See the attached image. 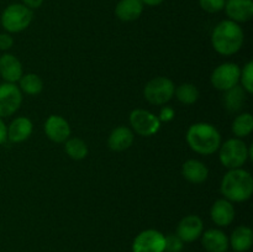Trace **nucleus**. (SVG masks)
<instances>
[{
  "mask_svg": "<svg viewBox=\"0 0 253 252\" xmlns=\"http://www.w3.org/2000/svg\"><path fill=\"white\" fill-rule=\"evenodd\" d=\"M204 231V222L202 217L198 215H187L179 221L177 226V232L180 240L183 242H194L199 239Z\"/></svg>",
  "mask_w": 253,
  "mask_h": 252,
  "instance_id": "nucleus-12",
  "label": "nucleus"
},
{
  "mask_svg": "<svg viewBox=\"0 0 253 252\" xmlns=\"http://www.w3.org/2000/svg\"><path fill=\"white\" fill-rule=\"evenodd\" d=\"M245 35L237 22L224 20L214 27L211 34V44L221 56H232L241 49Z\"/></svg>",
  "mask_w": 253,
  "mask_h": 252,
  "instance_id": "nucleus-1",
  "label": "nucleus"
},
{
  "mask_svg": "<svg viewBox=\"0 0 253 252\" xmlns=\"http://www.w3.org/2000/svg\"><path fill=\"white\" fill-rule=\"evenodd\" d=\"M175 111L174 109L170 108V106H163L160 111V115H158V119H160L161 123H169L174 119Z\"/></svg>",
  "mask_w": 253,
  "mask_h": 252,
  "instance_id": "nucleus-30",
  "label": "nucleus"
},
{
  "mask_svg": "<svg viewBox=\"0 0 253 252\" xmlns=\"http://www.w3.org/2000/svg\"><path fill=\"white\" fill-rule=\"evenodd\" d=\"M202 245L207 252H226L229 250V237L220 229L203 231Z\"/></svg>",
  "mask_w": 253,
  "mask_h": 252,
  "instance_id": "nucleus-16",
  "label": "nucleus"
},
{
  "mask_svg": "<svg viewBox=\"0 0 253 252\" xmlns=\"http://www.w3.org/2000/svg\"><path fill=\"white\" fill-rule=\"evenodd\" d=\"M143 5H148V6H157V5L162 4L165 0H141Z\"/></svg>",
  "mask_w": 253,
  "mask_h": 252,
  "instance_id": "nucleus-34",
  "label": "nucleus"
},
{
  "mask_svg": "<svg viewBox=\"0 0 253 252\" xmlns=\"http://www.w3.org/2000/svg\"><path fill=\"white\" fill-rule=\"evenodd\" d=\"M174 95L179 103L184 105H192L195 104L199 99V89L192 83H183L174 89Z\"/></svg>",
  "mask_w": 253,
  "mask_h": 252,
  "instance_id": "nucleus-26",
  "label": "nucleus"
},
{
  "mask_svg": "<svg viewBox=\"0 0 253 252\" xmlns=\"http://www.w3.org/2000/svg\"><path fill=\"white\" fill-rule=\"evenodd\" d=\"M182 175L192 184H202L209 177V169L202 161L188 160L182 166Z\"/></svg>",
  "mask_w": 253,
  "mask_h": 252,
  "instance_id": "nucleus-19",
  "label": "nucleus"
},
{
  "mask_svg": "<svg viewBox=\"0 0 253 252\" xmlns=\"http://www.w3.org/2000/svg\"><path fill=\"white\" fill-rule=\"evenodd\" d=\"M130 125L132 130L137 135L143 136V137H150V136L156 135L161 127V121L157 115H155L151 111L145 110V109H135L131 111Z\"/></svg>",
  "mask_w": 253,
  "mask_h": 252,
  "instance_id": "nucleus-7",
  "label": "nucleus"
},
{
  "mask_svg": "<svg viewBox=\"0 0 253 252\" xmlns=\"http://www.w3.org/2000/svg\"><path fill=\"white\" fill-rule=\"evenodd\" d=\"M135 136L133 131L126 126H118L111 131L108 138V146L111 151L115 152H123L132 146Z\"/></svg>",
  "mask_w": 253,
  "mask_h": 252,
  "instance_id": "nucleus-18",
  "label": "nucleus"
},
{
  "mask_svg": "<svg viewBox=\"0 0 253 252\" xmlns=\"http://www.w3.org/2000/svg\"><path fill=\"white\" fill-rule=\"evenodd\" d=\"M224 9L229 16V20L237 24L250 21L253 17L252 0H227Z\"/></svg>",
  "mask_w": 253,
  "mask_h": 252,
  "instance_id": "nucleus-13",
  "label": "nucleus"
},
{
  "mask_svg": "<svg viewBox=\"0 0 253 252\" xmlns=\"http://www.w3.org/2000/svg\"><path fill=\"white\" fill-rule=\"evenodd\" d=\"M165 252H182L184 242L178 237L177 234H169L165 236Z\"/></svg>",
  "mask_w": 253,
  "mask_h": 252,
  "instance_id": "nucleus-28",
  "label": "nucleus"
},
{
  "mask_svg": "<svg viewBox=\"0 0 253 252\" xmlns=\"http://www.w3.org/2000/svg\"><path fill=\"white\" fill-rule=\"evenodd\" d=\"M210 217L215 225L220 227H226L231 225L235 219V208L232 202L225 199H217L210 209Z\"/></svg>",
  "mask_w": 253,
  "mask_h": 252,
  "instance_id": "nucleus-14",
  "label": "nucleus"
},
{
  "mask_svg": "<svg viewBox=\"0 0 253 252\" xmlns=\"http://www.w3.org/2000/svg\"><path fill=\"white\" fill-rule=\"evenodd\" d=\"M231 130L237 138H244L251 135L253 131V116L250 113H242L232 121Z\"/></svg>",
  "mask_w": 253,
  "mask_h": 252,
  "instance_id": "nucleus-23",
  "label": "nucleus"
},
{
  "mask_svg": "<svg viewBox=\"0 0 253 252\" xmlns=\"http://www.w3.org/2000/svg\"><path fill=\"white\" fill-rule=\"evenodd\" d=\"M219 160L227 169L242 168L247 160H250L249 146L242 138H229L220 145Z\"/></svg>",
  "mask_w": 253,
  "mask_h": 252,
  "instance_id": "nucleus-4",
  "label": "nucleus"
},
{
  "mask_svg": "<svg viewBox=\"0 0 253 252\" xmlns=\"http://www.w3.org/2000/svg\"><path fill=\"white\" fill-rule=\"evenodd\" d=\"M7 138V126L5 125V123L2 121V119L0 118V145L6 141Z\"/></svg>",
  "mask_w": 253,
  "mask_h": 252,
  "instance_id": "nucleus-33",
  "label": "nucleus"
},
{
  "mask_svg": "<svg viewBox=\"0 0 253 252\" xmlns=\"http://www.w3.org/2000/svg\"><path fill=\"white\" fill-rule=\"evenodd\" d=\"M44 0H22V4L25 6H27L29 9L34 10V9H39L42 4H43Z\"/></svg>",
  "mask_w": 253,
  "mask_h": 252,
  "instance_id": "nucleus-32",
  "label": "nucleus"
},
{
  "mask_svg": "<svg viewBox=\"0 0 253 252\" xmlns=\"http://www.w3.org/2000/svg\"><path fill=\"white\" fill-rule=\"evenodd\" d=\"M240 74H241V68L236 63L225 62L212 71L210 82L215 89L226 91L239 84Z\"/></svg>",
  "mask_w": 253,
  "mask_h": 252,
  "instance_id": "nucleus-8",
  "label": "nucleus"
},
{
  "mask_svg": "<svg viewBox=\"0 0 253 252\" xmlns=\"http://www.w3.org/2000/svg\"><path fill=\"white\" fill-rule=\"evenodd\" d=\"M19 83L20 90L27 95H37L43 89V81L41 79V77L35 73L22 74Z\"/></svg>",
  "mask_w": 253,
  "mask_h": 252,
  "instance_id": "nucleus-24",
  "label": "nucleus"
},
{
  "mask_svg": "<svg viewBox=\"0 0 253 252\" xmlns=\"http://www.w3.org/2000/svg\"><path fill=\"white\" fill-rule=\"evenodd\" d=\"M229 245L235 252H247L253 245V231L246 225H240L229 237Z\"/></svg>",
  "mask_w": 253,
  "mask_h": 252,
  "instance_id": "nucleus-20",
  "label": "nucleus"
},
{
  "mask_svg": "<svg viewBox=\"0 0 253 252\" xmlns=\"http://www.w3.org/2000/svg\"><path fill=\"white\" fill-rule=\"evenodd\" d=\"M32 130H34L32 121L26 116H19L7 126V140L14 143L24 142L31 136Z\"/></svg>",
  "mask_w": 253,
  "mask_h": 252,
  "instance_id": "nucleus-17",
  "label": "nucleus"
},
{
  "mask_svg": "<svg viewBox=\"0 0 253 252\" xmlns=\"http://www.w3.org/2000/svg\"><path fill=\"white\" fill-rule=\"evenodd\" d=\"M240 82L242 84V88L246 93H253V62H247L244 66V69H241L240 74Z\"/></svg>",
  "mask_w": 253,
  "mask_h": 252,
  "instance_id": "nucleus-27",
  "label": "nucleus"
},
{
  "mask_svg": "<svg viewBox=\"0 0 253 252\" xmlns=\"http://www.w3.org/2000/svg\"><path fill=\"white\" fill-rule=\"evenodd\" d=\"M165 235L155 229L141 231L132 242V252H165Z\"/></svg>",
  "mask_w": 253,
  "mask_h": 252,
  "instance_id": "nucleus-10",
  "label": "nucleus"
},
{
  "mask_svg": "<svg viewBox=\"0 0 253 252\" xmlns=\"http://www.w3.org/2000/svg\"><path fill=\"white\" fill-rule=\"evenodd\" d=\"M143 6L141 0H120L115 7V15L124 22L135 21L142 15Z\"/></svg>",
  "mask_w": 253,
  "mask_h": 252,
  "instance_id": "nucleus-21",
  "label": "nucleus"
},
{
  "mask_svg": "<svg viewBox=\"0 0 253 252\" xmlns=\"http://www.w3.org/2000/svg\"><path fill=\"white\" fill-rule=\"evenodd\" d=\"M185 138L190 150L203 156L212 155L221 145L219 130L209 123H195L190 125Z\"/></svg>",
  "mask_w": 253,
  "mask_h": 252,
  "instance_id": "nucleus-2",
  "label": "nucleus"
},
{
  "mask_svg": "<svg viewBox=\"0 0 253 252\" xmlns=\"http://www.w3.org/2000/svg\"><path fill=\"white\" fill-rule=\"evenodd\" d=\"M220 192L225 199L234 203L249 200L253 194V178L249 170L244 168L229 169L220 185Z\"/></svg>",
  "mask_w": 253,
  "mask_h": 252,
  "instance_id": "nucleus-3",
  "label": "nucleus"
},
{
  "mask_svg": "<svg viewBox=\"0 0 253 252\" xmlns=\"http://www.w3.org/2000/svg\"><path fill=\"white\" fill-rule=\"evenodd\" d=\"M43 128L47 137L56 143L66 142L72 132L69 123L61 115H49Z\"/></svg>",
  "mask_w": 253,
  "mask_h": 252,
  "instance_id": "nucleus-11",
  "label": "nucleus"
},
{
  "mask_svg": "<svg viewBox=\"0 0 253 252\" xmlns=\"http://www.w3.org/2000/svg\"><path fill=\"white\" fill-rule=\"evenodd\" d=\"M245 93H246V91H245L244 88L240 85H236L234 86V88L225 91L224 103L227 110L231 111V113H236V111L241 110L245 101H246V95H245Z\"/></svg>",
  "mask_w": 253,
  "mask_h": 252,
  "instance_id": "nucleus-22",
  "label": "nucleus"
},
{
  "mask_svg": "<svg viewBox=\"0 0 253 252\" xmlns=\"http://www.w3.org/2000/svg\"><path fill=\"white\" fill-rule=\"evenodd\" d=\"M64 151L69 158L74 161H81L88 156V146L85 141L79 137H69L64 142Z\"/></svg>",
  "mask_w": 253,
  "mask_h": 252,
  "instance_id": "nucleus-25",
  "label": "nucleus"
},
{
  "mask_svg": "<svg viewBox=\"0 0 253 252\" xmlns=\"http://www.w3.org/2000/svg\"><path fill=\"white\" fill-rule=\"evenodd\" d=\"M174 83L167 77H155L147 82L143 96L152 105H165L174 96Z\"/></svg>",
  "mask_w": 253,
  "mask_h": 252,
  "instance_id": "nucleus-6",
  "label": "nucleus"
},
{
  "mask_svg": "<svg viewBox=\"0 0 253 252\" xmlns=\"http://www.w3.org/2000/svg\"><path fill=\"white\" fill-rule=\"evenodd\" d=\"M226 0H199V5L204 11L209 14H216L225 7Z\"/></svg>",
  "mask_w": 253,
  "mask_h": 252,
  "instance_id": "nucleus-29",
  "label": "nucleus"
},
{
  "mask_svg": "<svg viewBox=\"0 0 253 252\" xmlns=\"http://www.w3.org/2000/svg\"><path fill=\"white\" fill-rule=\"evenodd\" d=\"M14 46V39L10 34H0V49L9 51Z\"/></svg>",
  "mask_w": 253,
  "mask_h": 252,
  "instance_id": "nucleus-31",
  "label": "nucleus"
},
{
  "mask_svg": "<svg viewBox=\"0 0 253 252\" xmlns=\"http://www.w3.org/2000/svg\"><path fill=\"white\" fill-rule=\"evenodd\" d=\"M22 103V91L15 83L0 84V118H7L16 113Z\"/></svg>",
  "mask_w": 253,
  "mask_h": 252,
  "instance_id": "nucleus-9",
  "label": "nucleus"
},
{
  "mask_svg": "<svg viewBox=\"0 0 253 252\" xmlns=\"http://www.w3.org/2000/svg\"><path fill=\"white\" fill-rule=\"evenodd\" d=\"M24 74L21 62L11 53L0 56V76L7 83H16Z\"/></svg>",
  "mask_w": 253,
  "mask_h": 252,
  "instance_id": "nucleus-15",
  "label": "nucleus"
},
{
  "mask_svg": "<svg viewBox=\"0 0 253 252\" xmlns=\"http://www.w3.org/2000/svg\"><path fill=\"white\" fill-rule=\"evenodd\" d=\"M34 19V12L24 4H10L1 14V26L9 34H17L30 26Z\"/></svg>",
  "mask_w": 253,
  "mask_h": 252,
  "instance_id": "nucleus-5",
  "label": "nucleus"
}]
</instances>
